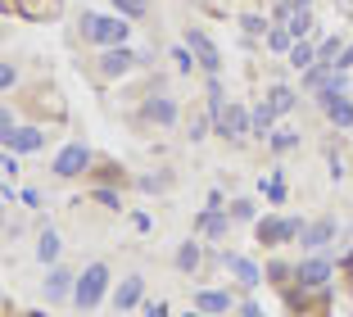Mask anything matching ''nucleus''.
<instances>
[{"label": "nucleus", "mask_w": 353, "mask_h": 317, "mask_svg": "<svg viewBox=\"0 0 353 317\" xmlns=\"http://www.w3.org/2000/svg\"><path fill=\"white\" fill-rule=\"evenodd\" d=\"M0 168H5V177L19 173V159H14V150H5V159H0Z\"/></svg>", "instance_id": "38"}, {"label": "nucleus", "mask_w": 353, "mask_h": 317, "mask_svg": "<svg viewBox=\"0 0 353 317\" xmlns=\"http://www.w3.org/2000/svg\"><path fill=\"white\" fill-rule=\"evenodd\" d=\"M263 191H268L272 204H281V200H285V186H281V177H268V182H263Z\"/></svg>", "instance_id": "34"}, {"label": "nucleus", "mask_w": 353, "mask_h": 317, "mask_svg": "<svg viewBox=\"0 0 353 317\" xmlns=\"http://www.w3.org/2000/svg\"><path fill=\"white\" fill-rule=\"evenodd\" d=\"M141 299H145V281H141V276H123L118 290H114V308L118 313H132Z\"/></svg>", "instance_id": "11"}, {"label": "nucleus", "mask_w": 353, "mask_h": 317, "mask_svg": "<svg viewBox=\"0 0 353 317\" xmlns=\"http://www.w3.org/2000/svg\"><path fill=\"white\" fill-rule=\"evenodd\" d=\"M268 46H272V50H290V46H294L290 28H268Z\"/></svg>", "instance_id": "27"}, {"label": "nucleus", "mask_w": 353, "mask_h": 317, "mask_svg": "<svg viewBox=\"0 0 353 317\" xmlns=\"http://www.w3.org/2000/svg\"><path fill=\"white\" fill-rule=\"evenodd\" d=\"M268 104L276 113H290L294 109V91H290V86H272V91H268Z\"/></svg>", "instance_id": "23"}, {"label": "nucleus", "mask_w": 353, "mask_h": 317, "mask_svg": "<svg viewBox=\"0 0 353 317\" xmlns=\"http://www.w3.org/2000/svg\"><path fill=\"white\" fill-rule=\"evenodd\" d=\"M19 10L28 19H46V14H59V0H19Z\"/></svg>", "instance_id": "22"}, {"label": "nucleus", "mask_w": 353, "mask_h": 317, "mask_svg": "<svg viewBox=\"0 0 353 317\" xmlns=\"http://www.w3.org/2000/svg\"><path fill=\"white\" fill-rule=\"evenodd\" d=\"M195 308H199V313H231V295H227V290H199Z\"/></svg>", "instance_id": "15"}, {"label": "nucleus", "mask_w": 353, "mask_h": 317, "mask_svg": "<svg viewBox=\"0 0 353 317\" xmlns=\"http://www.w3.org/2000/svg\"><path fill=\"white\" fill-rule=\"evenodd\" d=\"M250 118H254V136H259V141H272V123H276V109L263 100V104H254V109H250Z\"/></svg>", "instance_id": "16"}, {"label": "nucleus", "mask_w": 353, "mask_h": 317, "mask_svg": "<svg viewBox=\"0 0 353 317\" xmlns=\"http://www.w3.org/2000/svg\"><path fill=\"white\" fill-rule=\"evenodd\" d=\"M186 46H190V55H195V64L208 73V77H218V68H222V50L213 46V37H208L204 28H186Z\"/></svg>", "instance_id": "4"}, {"label": "nucleus", "mask_w": 353, "mask_h": 317, "mask_svg": "<svg viewBox=\"0 0 353 317\" xmlns=\"http://www.w3.org/2000/svg\"><path fill=\"white\" fill-rule=\"evenodd\" d=\"M290 64H294L299 73H308L312 64H317V46H312V41H294V46H290Z\"/></svg>", "instance_id": "19"}, {"label": "nucleus", "mask_w": 353, "mask_h": 317, "mask_svg": "<svg viewBox=\"0 0 353 317\" xmlns=\"http://www.w3.org/2000/svg\"><path fill=\"white\" fill-rule=\"evenodd\" d=\"M231 218H240V222H254V204H250V200H231Z\"/></svg>", "instance_id": "32"}, {"label": "nucleus", "mask_w": 353, "mask_h": 317, "mask_svg": "<svg viewBox=\"0 0 353 317\" xmlns=\"http://www.w3.org/2000/svg\"><path fill=\"white\" fill-rule=\"evenodd\" d=\"M331 240H335V218H317V222L303 227V236H299L303 249H322V245H331Z\"/></svg>", "instance_id": "13"}, {"label": "nucleus", "mask_w": 353, "mask_h": 317, "mask_svg": "<svg viewBox=\"0 0 353 317\" xmlns=\"http://www.w3.org/2000/svg\"><path fill=\"white\" fill-rule=\"evenodd\" d=\"M240 317H268V313H263L259 304H245V308H240Z\"/></svg>", "instance_id": "40"}, {"label": "nucleus", "mask_w": 353, "mask_h": 317, "mask_svg": "<svg viewBox=\"0 0 353 317\" xmlns=\"http://www.w3.org/2000/svg\"><path fill=\"white\" fill-rule=\"evenodd\" d=\"M335 68H353V46H349V50L340 55V59H335Z\"/></svg>", "instance_id": "41"}, {"label": "nucleus", "mask_w": 353, "mask_h": 317, "mask_svg": "<svg viewBox=\"0 0 353 317\" xmlns=\"http://www.w3.org/2000/svg\"><path fill=\"white\" fill-rule=\"evenodd\" d=\"M68 290H77V276L73 272H63V267H50V276H46V299H63Z\"/></svg>", "instance_id": "14"}, {"label": "nucleus", "mask_w": 353, "mask_h": 317, "mask_svg": "<svg viewBox=\"0 0 353 317\" xmlns=\"http://www.w3.org/2000/svg\"><path fill=\"white\" fill-rule=\"evenodd\" d=\"M340 267H344V272H349V276H353V254H349V258H344V263H340Z\"/></svg>", "instance_id": "43"}, {"label": "nucleus", "mask_w": 353, "mask_h": 317, "mask_svg": "<svg viewBox=\"0 0 353 317\" xmlns=\"http://www.w3.org/2000/svg\"><path fill=\"white\" fill-rule=\"evenodd\" d=\"M141 113H145V123L172 127L176 123V100H172V95H150V100L141 104Z\"/></svg>", "instance_id": "10"}, {"label": "nucleus", "mask_w": 353, "mask_h": 317, "mask_svg": "<svg viewBox=\"0 0 353 317\" xmlns=\"http://www.w3.org/2000/svg\"><path fill=\"white\" fill-rule=\"evenodd\" d=\"M240 28L250 32V37H263V32H268V23H263L259 14H245V19H240Z\"/></svg>", "instance_id": "33"}, {"label": "nucleus", "mask_w": 353, "mask_h": 317, "mask_svg": "<svg viewBox=\"0 0 353 317\" xmlns=\"http://www.w3.org/2000/svg\"><path fill=\"white\" fill-rule=\"evenodd\" d=\"M208 123H213V118H190V141H204V136H208Z\"/></svg>", "instance_id": "36"}, {"label": "nucleus", "mask_w": 353, "mask_h": 317, "mask_svg": "<svg viewBox=\"0 0 353 317\" xmlns=\"http://www.w3.org/2000/svg\"><path fill=\"white\" fill-rule=\"evenodd\" d=\"M344 55V46H340V37H326L322 46H317V64H335Z\"/></svg>", "instance_id": "26"}, {"label": "nucleus", "mask_w": 353, "mask_h": 317, "mask_svg": "<svg viewBox=\"0 0 353 317\" xmlns=\"http://www.w3.org/2000/svg\"><path fill=\"white\" fill-rule=\"evenodd\" d=\"M14 82H19V68H14V64H5V68H0V86H5V91H10Z\"/></svg>", "instance_id": "37"}, {"label": "nucleus", "mask_w": 353, "mask_h": 317, "mask_svg": "<svg viewBox=\"0 0 353 317\" xmlns=\"http://www.w3.org/2000/svg\"><path fill=\"white\" fill-rule=\"evenodd\" d=\"M37 258H41V263H54V258H59V236H54V231H41V245H37Z\"/></svg>", "instance_id": "25"}, {"label": "nucleus", "mask_w": 353, "mask_h": 317, "mask_svg": "<svg viewBox=\"0 0 353 317\" xmlns=\"http://www.w3.org/2000/svg\"><path fill=\"white\" fill-rule=\"evenodd\" d=\"M176 267H181L186 276H195V272H199V240H186V245L176 249Z\"/></svg>", "instance_id": "20"}, {"label": "nucleus", "mask_w": 353, "mask_h": 317, "mask_svg": "<svg viewBox=\"0 0 353 317\" xmlns=\"http://www.w3.org/2000/svg\"><path fill=\"white\" fill-rule=\"evenodd\" d=\"M290 5L294 10H312V0H290Z\"/></svg>", "instance_id": "42"}, {"label": "nucleus", "mask_w": 353, "mask_h": 317, "mask_svg": "<svg viewBox=\"0 0 353 317\" xmlns=\"http://www.w3.org/2000/svg\"><path fill=\"white\" fill-rule=\"evenodd\" d=\"M254 236H259V245L281 249V245H290V240H299V236H303V218L268 213V218H259V222H254Z\"/></svg>", "instance_id": "2"}, {"label": "nucleus", "mask_w": 353, "mask_h": 317, "mask_svg": "<svg viewBox=\"0 0 353 317\" xmlns=\"http://www.w3.org/2000/svg\"><path fill=\"white\" fill-rule=\"evenodd\" d=\"M86 168H91V150H86L82 141L63 145V150L54 154V177H82Z\"/></svg>", "instance_id": "7"}, {"label": "nucleus", "mask_w": 353, "mask_h": 317, "mask_svg": "<svg viewBox=\"0 0 353 317\" xmlns=\"http://www.w3.org/2000/svg\"><path fill=\"white\" fill-rule=\"evenodd\" d=\"M285 28H290V37H294V41H308V37H312V14H308V10H294Z\"/></svg>", "instance_id": "21"}, {"label": "nucleus", "mask_w": 353, "mask_h": 317, "mask_svg": "<svg viewBox=\"0 0 353 317\" xmlns=\"http://www.w3.org/2000/svg\"><path fill=\"white\" fill-rule=\"evenodd\" d=\"M222 267H227V272H236V281H240V286H259L263 276H268L259 263H254V258H245V254H231V249L222 254Z\"/></svg>", "instance_id": "9"}, {"label": "nucleus", "mask_w": 353, "mask_h": 317, "mask_svg": "<svg viewBox=\"0 0 353 317\" xmlns=\"http://www.w3.org/2000/svg\"><path fill=\"white\" fill-rule=\"evenodd\" d=\"M5 141V150H14V154H32V150H41L46 145V136L37 132V127H14L10 136H0Z\"/></svg>", "instance_id": "12"}, {"label": "nucleus", "mask_w": 353, "mask_h": 317, "mask_svg": "<svg viewBox=\"0 0 353 317\" xmlns=\"http://www.w3.org/2000/svg\"><path fill=\"white\" fill-rule=\"evenodd\" d=\"M294 145H299V136H294V132H272V150H276V154L294 150Z\"/></svg>", "instance_id": "29"}, {"label": "nucleus", "mask_w": 353, "mask_h": 317, "mask_svg": "<svg viewBox=\"0 0 353 317\" xmlns=\"http://www.w3.org/2000/svg\"><path fill=\"white\" fill-rule=\"evenodd\" d=\"M331 258H322V254H312V258H303L299 267H294V281H299V290H322L326 281H331Z\"/></svg>", "instance_id": "6"}, {"label": "nucleus", "mask_w": 353, "mask_h": 317, "mask_svg": "<svg viewBox=\"0 0 353 317\" xmlns=\"http://www.w3.org/2000/svg\"><path fill=\"white\" fill-rule=\"evenodd\" d=\"M195 227H199V231H208V236H213V240H222V236H227V227H231V218L222 213V209H204Z\"/></svg>", "instance_id": "17"}, {"label": "nucleus", "mask_w": 353, "mask_h": 317, "mask_svg": "<svg viewBox=\"0 0 353 317\" xmlns=\"http://www.w3.org/2000/svg\"><path fill=\"white\" fill-rule=\"evenodd\" d=\"M95 204L100 209H123V195L109 191V186H100V191H95Z\"/></svg>", "instance_id": "28"}, {"label": "nucleus", "mask_w": 353, "mask_h": 317, "mask_svg": "<svg viewBox=\"0 0 353 317\" xmlns=\"http://www.w3.org/2000/svg\"><path fill=\"white\" fill-rule=\"evenodd\" d=\"M213 132L222 136V141H245V136H254V118L245 104H227L222 109V118L213 123Z\"/></svg>", "instance_id": "5"}, {"label": "nucleus", "mask_w": 353, "mask_h": 317, "mask_svg": "<svg viewBox=\"0 0 353 317\" xmlns=\"http://www.w3.org/2000/svg\"><path fill=\"white\" fill-rule=\"evenodd\" d=\"M294 276V267H285V263H268V281H290Z\"/></svg>", "instance_id": "35"}, {"label": "nucleus", "mask_w": 353, "mask_h": 317, "mask_svg": "<svg viewBox=\"0 0 353 317\" xmlns=\"http://www.w3.org/2000/svg\"><path fill=\"white\" fill-rule=\"evenodd\" d=\"M123 19H145V10H150V0H109Z\"/></svg>", "instance_id": "24"}, {"label": "nucleus", "mask_w": 353, "mask_h": 317, "mask_svg": "<svg viewBox=\"0 0 353 317\" xmlns=\"http://www.w3.org/2000/svg\"><path fill=\"white\" fill-rule=\"evenodd\" d=\"M326 118H331L340 132H349V127H353V100H349V95H340V100L326 109Z\"/></svg>", "instance_id": "18"}, {"label": "nucleus", "mask_w": 353, "mask_h": 317, "mask_svg": "<svg viewBox=\"0 0 353 317\" xmlns=\"http://www.w3.org/2000/svg\"><path fill=\"white\" fill-rule=\"evenodd\" d=\"M172 186V173H154V177H141V191H163Z\"/></svg>", "instance_id": "30"}, {"label": "nucleus", "mask_w": 353, "mask_h": 317, "mask_svg": "<svg viewBox=\"0 0 353 317\" xmlns=\"http://www.w3.org/2000/svg\"><path fill=\"white\" fill-rule=\"evenodd\" d=\"M136 64H141V55L127 50V46H109V50L100 55V73H104V77H127Z\"/></svg>", "instance_id": "8"}, {"label": "nucleus", "mask_w": 353, "mask_h": 317, "mask_svg": "<svg viewBox=\"0 0 353 317\" xmlns=\"http://www.w3.org/2000/svg\"><path fill=\"white\" fill-rule=\"evenodd\" d=\"M104 290H109V267H104V263H91L82 276H77V290H73L77 313H91V308L104 299Z\"/></svg>", "instance_id": "3"}, {"label": "nucleus", "mask_w": 353, "mask_h": 317, "mask_svg": "<svg viewBox=\"0 0 353 317\" xmlns=\"http://www.w3.org/2000/svg\"><path fill=\"white\" fill-rule=\"evenodd\" d=\"M172 59H176V68H181V73H190V68H195V55H190V46H176V50H172Z\"/></svg>", "instance_id": "31"}, {"label": "nucleus", "mask_w": 353, "mask_h": 317, "mask_svg": "<svg viewBox=\"0 0 353 317\" xmlns=\"http://www.w3.org/2000/svg\"><path fill=\"white\" fill-rule=\"evenodd\" d=\"M163 313H168L163 299H150V304H145V317H163Z\"/></svg>", "instance_id": "39"}, {"label": "nucleus", "mask_w": 353, "mask_h": 317, "mask_svg": "<svg viewBox=\"0 0 353 317\" xmlns=\"http://www.w3.org/2000/svg\"><path fill=\"white\" fill-rule=\"evenodd\" d=\"M127 28L132 23H123V14H82V37L95 46H127Z\"/></svg>", "instance_id": "1"}]
</instances>
